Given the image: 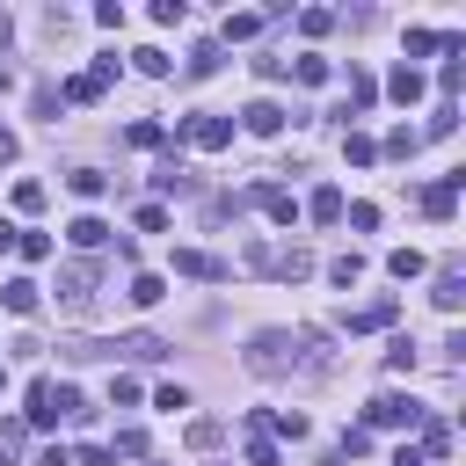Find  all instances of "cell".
Here are the masks:
<instances>
[{
  "label": "cell",
  "mask_w": 466,
  "mask_h": 466,
  "mask_svg": "<svg viewBox=\"0 0 466 466\" xmlns=\"http://www.w3.org/2000/svg\"><path fill=\"white\" fill-rule=\"evenodd\" d=\"M328 372V342L321 335H284V328H263L248 342V372L255 379H284V372Z\"/></svg>",
  "instance_id": "1"
},
{
  "label": "cell",
  "mask_w": 466,
  "mask_h": 466,
  "mask_svg": "<svg viewBox=\"0 0 466 466\" xmlns=\"http://www.w3.org/2000/svg\"><path fill=\"white\" fill-rule=\"evenodd\" d=\"M423 416H430V408L416 393H379L365 408V430H423Z\"/></svg>",
  "instance_id": "2"
},
{
  "label": "cell",
  "mask_w": 466,
  "mask_h": 466,
  "mask_svg": "<svg viewBox=\"0 0 466 466\" xmlns=\"http://www.w3.org/2000/svg\"><path fill=\"white\" fill-rule=\"evenodd\" d=\"M175 139H183V146H197V153H219V146H233V116L197 109V116H183V125H175Z\"/></svg>",
  "instance_id": "3"
},
{
  "label": "cell",
  "mask_w": 466,
  "mask_h": 466,
  "mask_svg": "<svg viewBox=\"0 0 466 466\" xmlns=\"http://www.w3.org/2000/svg\"><path fill=\"white\" fill-rule=\"evenodd\" d=\"M95 263H73V270H58V299H66V314H88V299H95Z\"/></svg>",
  "instance_id": "4"
},
{
  "label": "cell",
  "mask_w": 466,
  "mask_h": 466,
  "mask_svg": "<svg viewBox=\"0 0 466 466\" xmlns=\"http://www.w3.org/2000/svg\"><path fill=\"white\" fill-rule=\"evenodd\" d=\"M116 81V58H95V66L88 73H73L66 81V102H102V88Z\"/></svg>",
  "instance_id": "5"
},
{
  "label": "cell",
  "mask_w": 466,
  "mask_h": 466,
  "mask_svg": "<svg viewBox=\"0 0 466 466\" xmlns=\"http://www.w3.org/2000/svg\"><path fill=\"white\" fill-rule=\"evenodd\" d=\"M241 125H248L255 139H277V132H284V109L263 95V102H248V109H241Z\"/></svg>",
  "instance_id": "6"
},
{
  "label": "cell",
  "mask_w": 466,
  "mask_h": 466,
  "mask_svg": "<svg viewBox=\"0 0 466 466\" xmlns=\"http://www.w3.org/2000/svg\"><path fill=\"white\" fill-rule=\"evenodd\" d=\"M459 183H466V175H444V183H430V190H423V211H430V219H452V211H459Z\"/></svg>",
  "instance_id": "7"
},
{
  "label": "cell",
  "mask_w": 466,
  "mask_h": 466,
  "mask_svg": "<svg viewBox=\"0 0 466 466\" xmlns=\"http://www.w3.org/2000/svg\"><path fill=\"white\" fill-rule=\"evenodd\" d=\"M416 452H423V466H430V459H452V423H444V416H423V444H416Z\"/></svg>",
  "instance_id": "8"
},
{
  "label": "cell",
  "mask_w": 466,
  "mask_h": 466,
  "mask_svg": "<svg viewBox=\"0 0 466 466\" xmlns=\"http://www.w3.org/2000/svg\"><path fill=\"white\" fill-rule=\"evenodd\" d=\"M393 314H401V299H372V306L350 314V335H365V328H393Z\"/></svg>",
  "instance_id": "9"
},
{
  "label": "cell",
  "mask_w": 466,
  "mask_h": 466,
  "mask_svg": "<svg viewBox=\"0 0 466 466\" xmlns=\"http://www.w3.org/2000/svg\"><path fill=\"white\" fill-rule=\"evenodd\" d=\"M0 306L30 321V314H37V284H30V277H8V284H0Z\"/></svg>",
  "instance_id": "10"
},
{
  "label": "cell",
  "mask_w": 466,
  "mask_h": 466,
  "mask_svg": "<svg viewBox=\"0 0 466 466\" xmlns=\"http://www.w3.org/2000/svg\"><path fill=\"white\" fill-rule=\"evenodd\" d=\"M66 233H73V248H81V255H95V248H102V241H109V226H102V219H95V211H81V219H73V226H66Z\"/></svg>",
  "instance_id": "11"
},
{
  "label": "cell",
  "mask_w": 466,
  "mask_h": 466,
  "mask_svg": "<svg viewBox=\"0 0 466 466\" xmlns=\"http://www.w3.org/2000/svg\"><path fill=\"white\" fill-rule=\"evenodd\" d=\"M175 270H183V277H226V263L204 255V248H175Z\"/></svg>",
  "instance_id": "12"
},
{
  "label": "cell",
  "mask_w": 466,
  "mask_h": 466,
  "mask_svg": "<svg viewBox=\"0 0 466 466\" xmlns=\"http://www.w3.org/2000/svg\"><path fill=\"white\" fill-rule=\"evenodd\" d=\"M386 95H393L401 109H408V102H423V73H416V66H393V81H386Z\"/></svg>",
  "instance_id": "13"
},
{
  "label": "cell",
  "mask_w": 466,
  "mask_h": 466,
  "mask_svg": "<svg viewBox=\"0 0 466 466\" xmlns=\"http://www.w3.org/2000/svg\"><path fill=\"white\" fill-rule=\"evenodd\" d=\"M342 160H350V168H372V160H379V139H372V132H350V139H342Z\"/></svg>",
  "instance_id": "14"
},
{
  "label": "cell",
  "mask_w": 466,
  "mask_h": 466,
  "mask_svg": "<svg viewBox=\"0 0 466 466\" xmlns=\"http://www.w3.org/2000/svg\"><path fill=\"white\" fill-rule=\"evenodd\" d=\"M430 299H437L444 314H459V306H466V277H459V270H444V277H437V291H430Z\"/></svg>",
  "instance_id": "15"
},
{
  "label": "cell",
  "mask_w": 466,
  "mask_h": 466,
  "mask_svg": "<svg viewBox=\"0 0 466 466\" xmlns=\"http://www.w3.org/2000/svg\"><path fill=\"white\" fill-rule=\"evenodd\" d=\"M372 102H379L372 73H365V66H350V109H372ZM350 109H342V116H350Z\"/></svg>",
  "instance_id": "16"
},
{
  "label": "cell",
  "mask_w": 466,
  "mask_h": 466,
  "mask_svg": "<svg viewBox=\"0 0 466 466\" xmlns=\"http://www.w3.org/2000/svg\"><path fill=\"white\" fill-rule=\"evenodd\" d=\"M66 183H73V197H88V204H95V197L109 190V175H102V168H73Z\"/></svg>",
  "instance_id": "17"
},
{
  "label": "cell",
  "mask_w": 466,
  "mask_h": 466,
  "mask_svg": "<svg viewBox=\"0 0 466 466\" xmlns=\"http://www.w3.org/2000/svg\"><path fill=\"white\" fill-rule=\"evenodd\" d=\"M160 299H168V284H160L153 270H139V277H132V306H160Z\"/></svg>",
  "instance_id": "18"
},
{
  "label": "cell",
  "mask_w": 466,
  "mask_h": 466,
  "mask_svg": "<svg viewBox=\"0 0 466 466\" xmlns=\"http://www.w3.org/2000/svg\"><path fill=\"white\" fill-rule=\"evenodd\" d=\"M306 211H314V226H335V219H342V190H314Z\"/></svg>",
  "instance_id": "19"
},
{
  "label": "cell",
  "mask_w": 466,
  "mask_h": 466,
  "mask_svg": "<svg viewBox=\"0 0 466 466\" xmlns=\"http://www.w3.org/2000/svg\"><path fill=\"white\" fill-rule=\"evenodd\" d=\"M219 437H226V423H219V416H197V423H190V452H211Z\"/></svg>",
  "instance_id": "20"
},
{
  "label": "cell",
  "mask_w": 466,
  "mask_h": 466,
  "mask_svg": "<svg viewBox=\"0 0 466 466\" xmlns=\"http://www.w3.org/2000/svg\"><path fill=\"white\" fill-rule=\"evenodd\" d=\"M328 277H335V284L350 291V284H358V277H365V255H358V248H350V255H335V263H328Z\"/></svg>",
  "instance_id": "21"
},
{
  "label": "cell",
  "mask_w": 466,
  "mask_h": 466,
  "mask_svg": "<svg viewBox=\"0 0 466 466\" xmlns=\"http://www.w3.org/2000/svg\"><path fill=\"white\" fill-rule=\"evenodd\" d=\"M416 146H423V132H408V125H401V132H386V146H379V153H386V160H408Z\"/></svg>",
  "instance_id": "22"
},
{
  "label": "cell",
  "mask_w": 466,
  "mask_h": 466,
  "mask_svg": "<svg viewBox=\"0 0 466 466\" xmlns=\"http://www.w3.org/2000/svg\"><path fill=\"white\" fill-rule=\"evenodd\" d=\"M386 372H416V342H408V335L386 342Z\"/></svg>",
  "instance_id": "23"
},
{
  "label": "cell",
  "mask_w": 466,
  "mask_h": 466,
  "mask_svg": "<svg viewBox=\"0 0 466 466\" xmlns=\"http://www.w3.org/2000/svg\"><path fill=\"white\" fill-rule=\"evenodd\" d=\"M219 66H226V51H219V44H197V51H190V73H197V81L219 73Z\"/></svg>",
  "instance_id": "24"
},
{
  "label": "cell",
  "mask_w": 466,
  "mask_h": 466,
  "mask_svg": "<svg viewBox=\"0 0 466 466\" xmlns=\"http://www.w3.org/2000/svg\"><path fill=\"white\" fill-rule=\"evenodd\" d=\"M255 30H263V15H255V8H248V15H226V44H248Z\"/></svg>",
  "instance_id": "25"
},
{
  "label": "cell",
  "mask_w": 466,
  "mask_h": 466,
  "mask_svg": "<svg viewBox=\"0 0 466 466\" xmlns=\"http://www.w3.org/2000/svg\"><path fill=\"white\" fill-rule=\"evenodd\" d=\"M386 270L408 284V277H423V255H416V248H393V255H386Z\"/></svg>",
  "instance_id": "26"
},
{
  "label": "cell",
  "mask_w": 466,
  "mask_h": 466,
  "mask_svg": "<svg viewBox=\"0 0 466 466\" xmlns=\"http://www.w3.org/2000/svg\"><path fill=\"white\" fill-rule=\"evenodd\" d=\"M459 132V102H437V116H430V139H452Z\"/></svg>",
  "instance_id": "27"
},
{
  "label": "cell",
  "mask_w": 466,
  "mask_h": 466,
  "mask_svg": "<svg viewBox=\"0 0 466 466\" xmlns=\"http://www.w3.org/2000/svg\"><path fill=\"white\" fill-rule=\"evenodd\" d=\"M125 139H132V146H146V153H153V146H160V139H168V132H160V125H153V116H139V125H132V132H125Z\"/></svg>",
  "instance_id": "28"
},
{
  "label": "cell",
  "mask_w": 466,
  "mask_h": 466,
  "mask_svg": "<svg viewBox=\"0 0 466 466\" xmlns=\"http://www.w3.org/2000/svg\"><path fill=\"white\" fill-rule=\"evenodd\" d=\"M132 58H139V73H153V81H160V73H168V51H153V44H139V51H132Z\"/></svg>",
  "instance_id": "29"
},
{
  "label": "cell",
  "mask_w": 466,
  "mask_h": 466,
  "mask_svg": "<svg viewBox=\"0 0 466 466\" xmlns=\"http://www.w3.org/2000/svg\"><path fill=\"white\" fill-rule=\"evenodd\" d=\"M365 452H372V430H365V423L342 430V459H365Z\"/></svg>",
  "instance_id": "30"
},
{
  "label": "cell",
  "mask_w": 466,
  "mask_h": 466,
  "mask_svg": "<svg viewBox=\"0 0 466 466\" xmlns=\"http://www.w3.org/2000/svg\"><path fill=\"white\" fill-rule=\"evenodd\" d=\"M15 248H22V263H51V241H44V233H22Z\"/></svg>",
  "instance_id": "31"
},
{
  "label": "cell",
  "mask_w": 466,
  "mask_h": 466,
  "mask_svg": "<svg viewBox=\"0 0 466 466\" xmlns=\"http://www.w3.org/2000/svg\"><path fill=\"white\" fill-rule=\"evenodd\" d=\"M116 452H125V459H139V452H146V430H116V444H109V459H116Z\"/></svg>",
  "instance_id": "32"
},
{
  "label": "cell",
  "mask_w": 466,
  "mask_h": 466,
  "mask_svg": "<svg viewBox=\"0 0 466 466\" xmlns=\"http://www.w3.org/2000/svg\"><path fill=\"white\" fill-rule=\"evenodd\" d=\"M299 30H306V37H328V30H335V15H328V8H306V15H299Z\"/></svg>",
  "instance_id": "33"
},
{
  "label": "cell",
  "mask_w": 466,
  "mask_h": 466,
  "mask_svg": "<svg viewBox=\"0 0 466 466\" xmlns=\"http://www.w3.org/2000/svg\"><path fill=\"white\" fill-rule=\"evenodd\" d=\"M139 233H168V204H139Z\"/></svg>",
  "instance_id": "34"
},
{
  "label": "cell",
  "mask_w": 466,
  "mask_h": 466,
  "mask_svg": "<svg viewBox=\"0 0 466 466\" xmlns=\"http://www.w3.org/2000/svg\"><path fill=\"white\" fill-rule=\"evenodd\" d=\"M109 401H116V408H132V401H139V379L116 372V379H109Z\"/></svg>",
  "instance_id": "35"
},
{
  "label": "cell",
  "mask_w": 466,
  "mask_h": 466,
  "mask_svg": "<svg viewBox=\"0 0 466 466\" xmlns=\"http://www.w3.org/2000/svg\"><path fill=\"white\" fill-rule=\"evenodd\" d=\"M299 81H306V88H321V81H328V58H314V51H306V58H299Z\"/></svg>",
  "instance_id": "36"
},
{
  "label": "cell",
  "mask_w": 466,
  "mask_h": 466,
  "mask_svg": "<svg viewBox=\"0 0 466 466\" xmlns=\"http://www.w3.org/2000/svg\"><path fill=\"white\" fill-rule=\"evenodd\" d=\"M15 204L22 211H44V183H15Z\"/></svg>",
  "instance_id": "37"
},
{
  "label": "cell",
  "mask_w": 466,
  "mask_h": 466,
  "mask_svg": "<svg viewBox=\"0 0 466 466\" xmlns=\"http://www.w3.org/2000/svg\"><path fill=\"white\" fill-rule=\"evenodd\" d=\"M248 466H277V444L270 437H248Z\"/></svg>",
  "instance_id": "38"
},
{
  "label": "cell",
  "mask_w": 466,
  "mask_h": 466,
  "mask_svg": "<svg viewBox=\"0 0 466 466\" xmlns=\"http://www.w3.org/2000/svg\"><path fill=\"white\" fill-rule=\"evenodd\" d=\"M22 452V423H0V459H15Z\"/></svg>",
  "instance_id": "39"
},
{
  "label": "cell",
  "mask_w": 466,
  "mask_h": 466,
  "mask_svg": "<svg viewBox=\"0 0 466 466\" xmlns=\"http://www.w3.org/2000/svg\"><path fill=\"white\" fill-rule=\"evenodd\" d=\"M15 153H22V139H15V132H8V125H0V168H8V160H15Z\"/></svg>",
  "instance_id": "40"
},
{
  "label": "cell",
  "mask_w": 466,
  "mask_h": 466,
  "mask_svg": "<svg viewBox=\"0 0 466 466\" xmlns=\"http://www.w3.org/2000/svg\"><path fill=\"white\" fill-rule=\"evenodd\" d=\"M393 466H423V452H416V444H401V452H393Z\"/></svg>",
  "instance_id": "41"
},
{
  "label": "cell",
  "mask_w": 466,
  "mask_h": 466,
  "mask_svg": "<svg viewBox=\"0 0 466 466\" xmlns=\"http://www.w3.org/2000/svg\"><path fill=\"white\" fill-rule=\"evenodd\" d=\"M22 241V226H8V219H0V248H15Z\"/></svg>",
  "instance_id": "42"
},
{
  "label": "cell",
  "mask_w": 466,
  "mask_h": 466,
  "mask_svg": "<svg viewBox=\"0 0 466 466\" xmlns=\"http://www.w3.org/2000/svg\"><path fill=\"white\" fill-rule=\"evenodd\" d=\"M8 37H15V30H8V15H0V51H8Z\"/></svg>",
  "instance_id": "43"
},
{
  "label": "cell",
  "mask_w": 466,
  "mask_h": 466,
  "mask_svg": "<svg viewBox=\"0 0 466 466\" xmlns=\"http://www.w3.org/2000/svg\"><path fill=\"white\" fill-rule=\"evenodd\" d=\"M321 466H350V459H342V452H328V459H321Z\"/></svg>",
  "instance_id": "44"
},
{
  "label": "cell",
  "mask_w": 466,
  "mask_h": 466,
  "mask_svg": "<svg viewBox=\"0 0 466 466\" xmlns=\"http://www.w3.org/2000/svg\"><path fill=\"white\" fill-rule=\"evenodd\" d=\"M0 386H8V372H0Z\"/></svg>",
  "instance_id": "45"
}]
</instances>
